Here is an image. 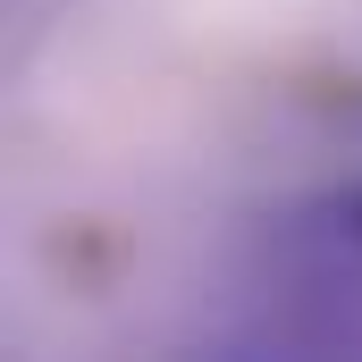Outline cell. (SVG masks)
<instances>
[{
	"label": "cell",
	"instance_id": "1",
	"mask_svg": "<svg viewBox=\"0 0 362 362\" xmlns=\"http://www.w3.org/2000/svg\"><path fill=\"white\" fill-rule=\"evenodd\" d=\"M320 245H329L337 262H354V270H362V185L329 202V219H320Z\"/></svg>",
	"mask_w": 362,
	"mask_h": 362
}]
</instances>
